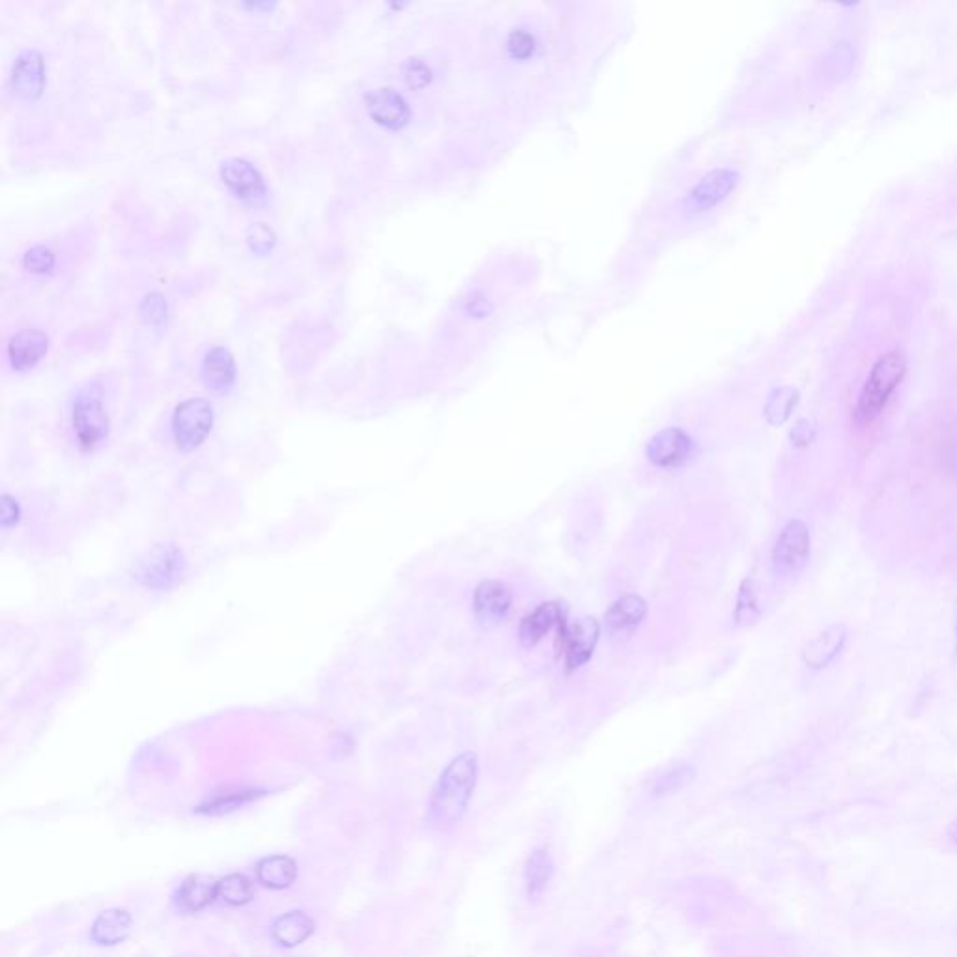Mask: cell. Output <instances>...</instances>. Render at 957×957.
<instances>
[{"label":"cell","instance_id":"6da1fadb","mask_svg":"<svg viewBox=\"0 0 957 957\" xmlns=\"http://www.w3.org/2000/svg\"><path fill=\"white\" fill-rule=\"evenodd\" d=\"M477 782V756L460 754L440 774L430 797L427 821L436 830L451 829L466 814Z\"/></svg>","mask_w":957,"mask_h":957},{"label":"cell","instance_id":"7a4b0ae2","mask_svg":"<svg viewBox=\"0 0 957 957\" xmlns=\"http://www.w3.org/2000/svg\"><path fill=\"white\" fill-rule=\"evenodd\" d=\"M905 369L907 363L900 352H888L875 361L858 399L855 410L858 423H872L873 419L883 412L886 402L892 397L896 387L900 386Z\"/></svg>","mask_w":957,"mask_h":957},{"label":"cell","instance_id":"3957f363","mask_svg":"<svg viewBox=\"0 0 957 957\" xmlns=\"http://www.w3.org/2000/svg\"><path fill=\"white\" fill-rule=\"evenodd\" d=\"M187 561L184 552L171 543H161L146 550L143 558L135 563L133 578L148 589H171L186 574Z\"/></svg>","mask_w":957,"mask_h":957},{"label":"cell","instance_id":"277c9868","mask_svg":"<svg viewBox=\"0 0 957 957\" xmlns=\"http://www.w3.org/2000/svg\"><path fill=\"white\" fill-rule=\"evenodd\" d=\"M73 432L79 447L88 453L94 451L109 434V415L100 393L85 389L77 395L72 410Z\"/></svg>","mask_w":957,"mask_h":957},{"label":"cell","instance_id":"5b68a950","mask_svg":"<svg viewBox=\"0 0 957 957\" xmlns=\"http://www.w3.org/2000/svg\"><path fill=\"white\" fill-rule=\"evenodd\" d=\"M214 427V408L206 399H187L172 415V434L178 449L193 451L200 447Z\"/></svg>","mask_w":957,"mask_h":957},{"label":"cell","instance_id":"8992f818","mask_svg":"<svg viewBox=\"0 0 957 957\" xmlns=\"http://www.w3.org/2000/svg\"><path fill=\"white\" fill-rule=\"evenodd\" d=\"M810 559V529L802 520L789 522L782 529L772 550V571L778 576L799 574Z\"/></svg>","mask_w":957,"mask_h":957},{"label":"cell","instance_id":"52a82bcc","mask_svg":"<svg viewBox=\"0 0 957 957\" xmlns=\"http://www.w3.org/2000/svg\"><path fill=\"white\" fill-rule=\"evenodd\" d=\"M599 636V623L593 617H584L574 623H561L559 643L567 672H574L586 664L595 651Z\"/></svg>","mask_w":957,"mask_h":957},{"label":"cell","instance_id":"ba28073f","mask_svg":"<svg viewBox=\"0 0 957 957\" xmlns=\"http://www.w3.org/2000/svg\"><path fill=\"white\" fill-rule=\"evenodd\" d=\"M219 174H221L223 184L229 187L238 199L251 202V204H260L268 195V187H266L262 172L258 171L257 167L247 159H225L219 167Z\"/></svg>","mask_w":957,"mask_h":957},{"label":"cell","instance_id":"9c48e42d","mask_svg":"<svg viewBox=\"0 0 957 957\" xmlns=\"http://www.w3.org/2000/svg\"><path fill=\"white\" fill-rule=\"evenodd\" d=\"M365 107L372 120L387 129L404 128L412 118L408 101L391 86H382L367 92Z\"/></svg>","mask_w":957,"mask_h":957},{"label":"cell","instance_id":"30bf717a","mask_svg":"<svg viewBox=\"0 0 957 957\" xmlns=\"http://www.w3.org/2000/svg\"><path fill=\"white\" fill-rule=\"evenodd\" d=\"M513 604L511 589L498 580L481 582L473 595L475 617L483 627H496L507 617Z\"/></svg>","mask_w":957,"mask_h":957},{"label":"cell","instance_id":"8fae6325","mask_svg":"<svg viewBox=\"0 0 957 957\" xmlns=\"http://www.w3.org/2000/svg\"><path fill=\"white\" fill-rule=\"evenodd\" d=\"M694 453L692 438L681 429L660 430L647 445V457L657 468H679Z\"/></svg>","mask_w":957,"mask_h":957},{"label":"cell","instance_id":"7c38bea8","mask_svg":"<svg viewBox=\"0 0 957 957\" xmlns=\"http://www.w3.org/2000/svg\"><path fill=\"white\" fill-rule=\"evenodd\" d=\"M735 182H737V174L728 169H716L705 174L700 184L690 191L686 199L688 214H703L715 208L718 202L728 197L731 189L735 187Z\"/></svg>","mask_w":957,"mask_h":957},{"label":"cell","instance_id":"4fadbf2b","mask_svg":"<svg viewBox=\"0 0 957 957\" xmlns=\"http://www.w3.org/2000/svg\"><path fill=\"white\" fill-rule=\"evenodd\" d=\"M10 83L15 94L25 100L40 98L45 86V62L42 53L36 49H27L15 58Z\"/></svg>","mask_w":957,"mask_h":957},{"label":"cell","instance_id":"5bb4252c","mask_svg":"<svg viewBox=\"0 0 957 957\" xmlns=\"http://www.w3.org/2000/svg\"><path fill=\"white\" fill-rule=\"evenodd\" d=\"M47 348L49 337L42 329H21L8 341V359L15 371H29L47 354Z\"/></svg>","mask_w":957,"mask_h":957},{"label":"cell","instance_id":"9a60e30c","mask_svg":"<svg viewBox=\"0 0 957 957\" xmlns=\"http://www.w3.org/2000/svg\"><path fill=\"white\" fill-rule=\"evenodd\" d=\"M563 623V608L559 602H544L535 612L526 615L520 623L518 638L524 647H535L544 636Z\"/></svg>","mask_w":957,"mask_h":957},{"label":"cell","instance_id":"2e32d148","mask_svg":"<svg viewBox=\"0 0 957 957\" xmlns=\"http://www.w3.org/2000/svg\"><path fill=\"white\" fill-rule=\"evenodd\" d=\"M202 380L217 393H225L236 382V361L225 346H214L202 361Z\"/></svg>","mask_w":957,"mask_h":957},{"label":"cell","instance_id":"e0dca14e","mask_svg":"<svg viewBox=\"0 0 957 957\" xmlns=\"http://www.w3.org/2000/svg\"><path fill=\"white\" fill-rule=\"evenodd\" d=\"M647 615V604L638 595H625L615 600L610 610L604 614L606 630L610 634H629L640 627Z\"/></svg>","mask_w":957,"mask_h":957},{"label":"cell","instance_id":"ac0fdd59","mask_svg":"<svg viewBox=\"0 0 957 957\" xmlns=\"http://www.w3.org/2000/svg\"><path fill=\"white\" fill-rule=\"evenodd\" d=\"M845 638H847V630L843 625H832L829 629L823 630L814 642L806 645V649L802 653L804 662L814 670L827 668L830 662L836 658V655L842 651Z\"/></svg>","mask_w":957,"mask_h":957},{"label":"cell","instance_id":"d6986e66","mask_svg":"<svg viewBox=\"0 0 957 957\" xmlns=\"http://www.w3.org/2000/svg\"><path fill=\"white\" fill-rule=\"evenodd\" d=\"M129 933H131V916L120 909L101 913L92 926L94 943L103 944V946L124 943Z\"/></svg>","mask_w":957,"mask_h":957},{"label":"cell","instance_id":"ffe728a7","mask_svg":"<svg viewBox=\"0 0 957 957\" xmlns=\"http://www.w3.org/2000/svg\"><path fill=\"white\" fill-rule=\"evenodd\" d=\"M315 931V922L300 911H292L288 915L279 916L273 924V939L283 946H298L307 941Z\"/></svg>","mask_w":957,"mask_h":957},{"label":"cell","instance_id":"44dd1931","mask_svg":"<svg viewBox=\"0 0 957 957\" xmlns=\"http://www.w3.org/2000/svg\"><path fill=\"white\" fill-rule=\"evenodd\" d=\"M296 862L285 855H273V857L260 860L257 866L258 883H262L273 890L288 888L296 879Z\"/></svg>","mask_w":957,"mask_h":957},{"label":"cell","instance_id":"7402d4cb","mask_svg":"<svg viewBox=\"0 0 957 957\" xmlns=\"http://www.w3.org/2000/svg\"><path fill=\"white\" fill-rule=\"evenodd\" d=\"M552 875H554V862L550 853L546 849H535L529 855L526 870H524L529 900L541 898L546 886L552 881Z\"/></svg>","mask_w":957,"mask_h":957},{"label":"cell","instance_id":"603a6c76","mask_svg":"<svg viewBox=\"0 0 957 957\" xmlns=\"http://www.w3.org/2000/svg\"><path fill=\"white\" fill-rule=\"evenodd\" d=\"M215 890H217V883H214L210 877L193 875L186 879V883L180 888L178 903L189 913H197L215 900Z\"/></svg>","mask_w":957,"mask_h":957},{"label":"cell","instance_id":"cb8c5ba5","mask_svg":"<svg viewBox=\"0 0 957 957\" xmlns=\"http://www.w3.org/2000/svg\"><path fill=\"white\" fill-rule=\"evenodd\" d=\"M251 898H253V886L245 875L232 873V875L221 879L217 883L215 900L223 901V903L232 905V907H240V905L249 903Z\"/></svg>","mask_w":957,"mask_h":957},{"label":"cell","instance_id":"d4e9b609","mask_svg":"<svg viewBox=\"0 0 957 957\" xmlns=\"http://www.w3.org/2000/svg\"><path fill=\"white\" fill-rule=\"evenodd\" d=\"M799 400V393L793 387H778L772 391L765 406V415L771 425H784Z\"/></svg>","mask_w":957,"mask_h":957},{"label":"cell","instance_id":"484cf974","mask_svg":"<svg viewBox=\"0 0 957 957\" xmlns=\"http://www.w3.org/2000/svg\"><path fill=\"white\" fill-rule=\"evenodd\" d=\"M696 776V771L690 767V765H677V767H672L666 772H662L660 776H657V780L653 782V795L657 797H666V795H673L677 791H681L683 787L688 786Z\"/></svg>","mask_w":957,"mask_h":957},{"label":"cell","instance_id":"4316f807","mask_svg":"<svg viewBox=\"0 0 957 957\" xmlns=\"http://www.w3.org/2000/svg\"><path fill=\"white\" fill-rule=\"evenodd\" d=\"M258 795H260V791H255V789H242V791L225 793V795H219V797H215V799L210 800V802L202 804L199 808V812L210 815L227 814V812H232V810L240 808L245 802L257 799Z\"/></svg>","mask_w":957,"mask_h":957},{"label":"cell","instance_id":"83f0119b","mask_svg":"<svg viewBox=\"0 0 957 957\" xmlns=\"http://www.w3.org/2000/svg\"><path fill=\"white\" fill-rule=\"evenodd\" d=\"M758 617V600H756V595H754V587H752V582H750V580H746L743 586H741V591H739V600H737L735 619H737V623H739V625H746V623H752V621H756Z\"/></svg>","mask_w":957,"mask_h":957},{"label":"cell","instance_id":"f1b7e54d","mask_svg":"<svg viewBox=\"0 0 957 957\" xmlns=\"http://www.w3.org/2000/svg\"><path fill=\"white\" fill-rule=\"evenodd\" d=\"M55 253L45 245H34L23 257L25 268L32 273H49L55 268Z\"/></svg>","mask_w":957,"mask_h":957},{"label":"cell","instance_id":"f546056e","mask_svg":"<svg viewBox=\"0 0 957 957\" xmlns=\"http://www.w3.org/2000/svg\"><path fill=\"white\" fill-rule=\"evenodd\" d=\"M275 242H277V236H275L272 227L266 225V223H253L247 229V243L258 255L270 253Z\"/></svg>","mask_w":957,"mask_h":957},{"label":"cell","instance_id":"4dcf8cb0","mask_svg":"<svg viewBox=\"0 0 957 957\" xmlns=\"http://www.w3.org/2000/svg\"><path fill=\"white\" fill-rule=\"evenodd\" d=\"M402 79L414 90L425 88L432 81V72L421 58H408L402 66Z\"/></svg>","mask_w":957,"mask_h":957},{"label":"cell","instance_id":"1f68e13d","mask_svg":"<svg viewBox=\"0 0 957 957\" xmlns=\"http://www.w3.org/2000/svg\"><path fill=\"white\" fill-rule=\"evenodd\" d=\"M167 301L159 292H150L141 301V315L154 326H161L167 320Z\"/></svg>","mask_w":957,"mask_h":957},{"label":"cell","instance_id":"d6a6232c","mask_svg":"<svg viewBox=\"0 0 957 957\" xmlns=\"http://www.w3.org/2000/svg\"><path fill=\"white\" fill-rule=\"evenodd\" d=\"M535 51V38L526 29L513 30L507 38V53L516 60H524Z\"/></svg>","mask_w":957,"mask_h":957},{"label":"cell","instance_id":"836d02e7","mask_svg":"<svg viewBox=\"0 0 957 957\" xmlns=\"http://www.w3.org/2000/svg\"><path fill=\"white\" fill-rule=\"evenodd\" d=\"M19 518H21V507H19V503H17V500H14L10 494H4V496H2V516H0L2 528H14L15 524L19 522Z\"/></svg>","mask_w":957,"mask_h":957},{"label":"cell","instance_id":"e575fe53","mask_svg":"<svg viewBox=\"0 0 957 957\" xmlns=\"http://www.w3.org/2000/svg\"><path fill=\"white\" fill-rule=\"evenodd\" d=\"M943 458L946 460V466L957 475V423L944 434Z\"/></svg>","mask_w":957,"mask_h":957},{"label":"cell","instance_id":"d590c367","mask_svg":"<svg viewBox=\"0 0 957 957\" xmlns=\"http://www.w3.org/2000/svg\"><path fill=\"white\" fill-rule=\"evenodd\" d=\"M791 440H793L795 445H799V447L810 445L812 440H814V429H812V425H810L808 421H799L797 427L791 430Z\"/></svg>","mask_w":957,"mask_h":957},{"label":"cell","instance_id":"8d00e7d4","mask_svg":"<svg viewBox=\"0 0 957 957\" xmlns=\"http://www.w3.org/2000/svg\"><path fill=\"white\" fill-rule=\"evenodd\" d=\"M245 6H247V8H258V10H270L275 4H273V2H249V4H245Z\"/></svg>","mask_w":957,"mask_h":957},{"label":"cell","instance_id":"74e56055","mask_svg":"<svg viewBox=\"0 0 957 957\" xmlns=\"http://www.w3.org/2000/svg\"><path fill=\"white\" fill-rule=\"evenodd\" d=\"M950 836H952V840L957 843V823L950 829Z\"/></svg>","mask_w":957,"mask_h":957}]
</instances>
